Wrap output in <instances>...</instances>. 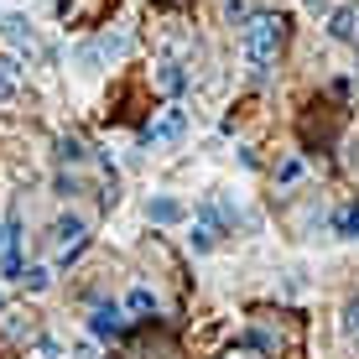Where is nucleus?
I'll use <instances>...</instances> for the list:
<instances>
[{"label":"nucleus","instance_id":"1","mask_svg":"<svg viewBox=\"0 0 359 359\" xmlns=\"http://www.w3.org/2000/svg\"><path fill=\"white\" fill-rule=\"evenodd\" d=\"M281 36H287V16H255L245 27V57L255 73H266V63L281 53Z\"/></svg>","mask_w":359,"mask_h":359},{"label":"nucleus","instance_id":"2","mask_svg":"<svg viewBox=\"0 0 359 359\" xmlns=\"http://www.w3.org/2000/svg\"><path fill=\"white\" fill-rule=\"evenodd\" d=\"M109 6H115V0H57V16H63L68 27H99V21L109 16Z\"/></svg>","mask_w":359,"mask_h":359},{"label":"nucleus","instance_id":"3","mask_svg":"<svg viewBox=\"0 0 359 359\" xmlns=\"http://www.w3.org/2000/svg\"><path fill=\"white\" fill-rule=\"evenodd\" d=\"M115 120H135L141 115V104H146V89H141V79H126V83H115Z\"/></svg>","mask_w":359,"mask_h":359},{"label":"nucleus","instance_id":"4","mask_svg":"<svg viewBox=\"0 0 359 359\" xmlns=\"http://www.w3.org/2000/svg\"><path fill=\"white\" fill-rule=\"evenodd\" d=\"M182 126H188V115H182V109H167V115L156 120V126H146V141H151V146L177 141V135H182Z\"/></svg>","mask_w":359,"mask_h":359},{"label":"nucleus","instance_id":"5","mask_svg":"<svg viewBox=\"0 0 359 359\" xmlns=\"http://www.w3.org/2000/svg\"><path fill=\"white\" fill-rule=\"evenodd\" d=\"M328 32L339 36V42H359V6H339L328 21Z\"/></svg>","mask_w":359,"mask_h":359},{"label":"nucleus","instance_id":"6","mask_svg":"<svg viewBox=\"0 0 359 359\" xmlns=\"http://www.w3.org/2000/svg\"><path fill=\"white\" fill-rule=\"evenodd\" d=\"M57 245H63V250H73V245H83V219H79V214L57 219Z\"/></svg>","mask_w":359,"mask_h":359},{"label":"nucleus","instance_id":"7","mask_svg":"<svg viewBox=\"0 0 359 359\" xmlns=\"http://www.w3.org/2000/svg\"><path fill=\"white\" fill-rule=\"evenodd\" d=\"M89 328L99 333V339H115V333H120V313H115V307H99V313L89 318Z\"/></svg>","mask_w":359,"mask_h":359},{"label":"nucleus","instance_id":"8","mask_svg":"<svg viewBox=\"0 0 359 359\" xmlns=\"http://www.w3.org/2000/svg\"><path fill=\"white\" fill-rule=\"evenodd\" d=\"M156 83H162L167 94H182V83H188V73H182L177 63H156Z\"/></svg>","mask_w":359,"mask_h":359},{"label":"nucleus","instance_id":"9","mask_svg":"<svg viewBox=\"0 0 359 359\" xmlns=\"http://www.w3.org/2000/svg\"><path fill=\"white\" fill-rule=\"evenodd\" d=\"M146 214H151L156 224H177V219H182V203H177V198H156V203L146 208Z\"/></svg>","mask_w":359,"mask_h":359},{"label":"nucleus","instance_id":"10","mask_svg":"<svg viewBox=\"0 0 359 359\" xmlns=\"http://www.w3.org/2000/svg\"><path fill=\"white\" fill-rule=\"evenodd\" d=\"M333 229H339V234H359V203H349V208H344V214L333 219Z\"/></svg>","mask_w":359,"mask_h":359},{"label":"nucleus","instance_id":"11","mask_svg":"<svg viewBox=\"0 0 359 359\" xmlns=\"http://www.w3.org/2000/svg\"><path fill=\"white\" fill-rule=\"evenodd\" d=\"M130 313H156V297L146 292V287H135L130 292Z\"/></svg>","mask_w":359,"mask_h":359},{"label":"nucleus","instance_id":"12","mask_svg":"<svg viewBox=\"0 0 359 359\" xmlns=\"http://www.w3.org/2000/svg\"><path fill=\"white\" fill-rule=\"evenodd\" d=\"M16 68H0V104H6V99H16Z\"/></svg>","mask_w":359,"mask_h":359},{"label":"nucleus","instance_id":"13","mask_svg":"<svg viewBox=\"0 0 359 359\" xmlns=\"http://www.w3.org/2000/svg\"><path fill=\"white\" fill-rule=\"evenodd\" d=\"M344 333H359V297H349V307H344Z\"/></svg>","mask_w":359,"mask_h":359},{"label":"nucleus","instance_id":"14","mask_svg":"<svg viewBox=\"0 0 359 359\" xmlns=\"http://www.w3.org/2000/svg\"><path fill=\"white\" fill-rule=\"evenodd\" d=\"M21 281H27V287H32V292H42V287H47V281H53V276H47V271H42V266H36V271H27V276H21Z\"/></svg>","mask_w":359,"mask_h":359},{"label":"nucleus","instance_id":"15","mask_svg":"<svg viewBox=\"0 0 359 359\" xmlns=\"http://www.w3.org/2000/svg\"><path fill=\"white\" fill-rule=\"evenodd\" d=\"M224 16H229V21H245V16H250V6H245V0H229Z\"/></svg>","mask_w":359,"mask_h":359},{"label":"nucleus","instance_id":"16","mask_svg":"<svg viewBox=\"0 0 359 359\" xmlns=\"http://www.w3.org/2000/svg\"><path fill=\"white\" fill-rule=\"evenodd\" d=\"M214 245V229H193V250H208Z\"/></svg>","mask_w":359,"mask_h":359},{"label":"nucleus","instance_id":"17","mask_svg":"<svg viewBox=\"0 0 359 359\" xmlns=\"http://www.w3.org/2000/svg\"><path fill=\"white\" fill-rule=\"evenodd\" d=\"M302 6H307V11H328L333 0H302Z\"/></svg>","mask_w":359,"mask_h":359},{"label":"nucleus","instance_id":"18","mask_svg":"<svg viewBox=\"0 0 359 359\" xmlns=\"http://www.w3.org/2000/svg\"><path fill=\"white\" fill-rule=\"evenodd\" d=\"M167 6H182V0H156V11H167Z\"/></svg>","mask_w":359,"mask_h":359}]
</instances>
